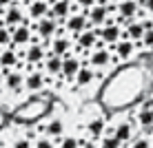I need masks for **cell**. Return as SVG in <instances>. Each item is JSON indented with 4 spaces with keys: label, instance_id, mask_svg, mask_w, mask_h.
Wrapping results in <instances>:
<instances>
[{
    "label": "cell",
    "instance_id": "1",
    "mask_svg": "<svg viewBox=\"0 0 153 148\" xmlns=\"http://www.w3.org/2000/svg\"><path fill=\"white\" fill-rule=\"evenodd\" d=\"M47 110H49V99L47 97H33V99L25 102L22 106L16 110L13 117L18 121H36L38 117H42Z\"/></svg>",
    "mask_w": 153,
    "mask_h": 148
},
{
    "label": "cell",
    "instance_id": "2",
    "mask_svg": "<svg viewBox=\"0 0 153 148\" xmlns=\"http://www.w3.org/2000/svg\"><path fill=\"white\" fill-rule=\"evenodd\" d=\"M87 64H91V66L100 73V71H107V68L115 66L118 62H115V57H113V53H111V49H109L104 42H100V40H98L96 49L87 53Z\"/></svg>",
    "mask_w": 153,
    "mask_h": 148
},
{
    "label": "cell",
    "instance_id": "3",
    "mask_svg": "<svg viewBox=\"0 0 153 148\" xmlns=\"http://www.w3.org/2000/svg\"><path fill=\"white\" fill-rule=\"evenodd\" d=\"M49 55V42H40V40H33L31 44H27L22 49V57L27 64H33V66H42V62H45V57Z\"/></svg>",
    "mask_w": 153,
    "mask_h": 148
},
{
    "label": "cell",
    "instance_id": "4",
    "mask_svg": "<svg viewBox=\"0 0 153 148\" xmlns=\"http://www.w3.org/2000/svg\"><path fill=\"white\" fill-rule=\"evenodd\" d=\"M87 18H89V24H91L93 29H102V27H107V24L115 22V18L111 15V11H109V4L107 2H100L93 9H89Z\"/></svg>",
    "mask_w": 153,
    "mask_h": 148
},
{
    "label": "cell",
    "instance_id": "5",
    "mask_svg": "<svg viewBox=\"0 0 153 148\" xmlns=\"http://www.w3.org/2000/svg\"><path fill=\"white\" fill-rule=\"evenodd\" d=\"M58 29H60V22L53 18H42L38 20V22H33V33H36V40H40V42H51L56 38V33H58Z\"/></svg>",
    "mask_w": 153,
    "mask_h": 148
},
{
    "label": "cell",
    "instance_id": "6",
    "mask_svg": "<svg viewBox=\"0 0 153 148\" xmlns=\"http://www.w3.org/2000/svg\"><path fill=\"white\" fill-rule=\"evenodd\" d=\"M140 13H142V7L138 0H122V2L115 4V22L120 24L140 18Z\"/></svg>",
    "mask_w": 153,
    "mask_h": 148
},
{
    "label": "cell",
    "instance_id": "7",
    "mask_svg": "<svg viewBox=\"0 0 153 148\" xmlns=\"http://www.w3.org/2000/svg\"><path fill=\"white\" fill-rule=\"evenodd\" d=\"M62 27H65V31L71 35V38H76L78 33L91 29V24H89V18H87V13H84V11H73L69 18L62 22Z\"/></svg>",
    "mask_w": 153,
    "mask_h": 148
},
{
    "label": "cell",
    "instance_id": "8",
    "mask_svg": "<svg viewBox=\"0 0 153 148\" xmlns=\"http://www.w3.org/2000/svg\"><path fill=\"white\" fill-rule=\"evenodd\" d=\"M109 49H111L115 62H129V60L135 57V53H138V44L131 42L129 38H122L120 42H115L113 46H109Z\"/></svg>",
    "mask_w": 153,
    "mask_h": 148
},
{
    "label": "cell",
    "instance_id": "9",
    "mask_svg": "<svg viewBox=\"0 0 153 148\" xmlns=\"http://www.w3.org/2000/svg\"><path fill=\"white\" fill-rule=\"evenodd\" d=\"M2 24L7 27L9 31L20 27V24H27V13L22 11V4H11L9 9H4L2 11Z\"/></svg>",
    "mask_w": 153,
    "mask_h": 148
},
{
    "label": "cell",
    "instance_id": "10",
    "mask_svg": "<svg viewBox=\"0 0 153 148\" xmlns=\"http://www.w3.org/2000/svg\"><path fill=\"white\" fill-rule=\"evenodd\" d=\"M96 31H98V40L104 42L107 46H113L115 42H120L124 38V27L120 22H111V24H107L102 29H96Z\"/></svg>",
    "mask_w": 153,
    "mask_h": 148
},
{
    "label": "cell",
    "instance_id": "11",
    "mask_svg": "<svg viewBox=\"0 0 153 148\" xmlns=\"http://www.w3.org/2000/svg\"><path fill=\"white\" fill-rule=\"evenodd\" d=\"M36 40V33H33V24H20V27L11 29V44L13 49H18V46H27L31 42Z\"/></svg>",
    "mask_w": 153,
    "mask_h": 148
},
{
    "label": "cell",
    "instance_id": "12",
    "mask_svg": "<svg viewBox=\"0 0 153 148\" xmlns=\"http://www.w3.org/2000/svg\"><path fill=\"white\" fill-rule=\"evenodd\" d=\"M80 66H82V57L80 55H76V53L65 55L62 57V71H60L62 80L65 82H73L76 75H78V71H80Z\"/></svg>",
    "mask_w": 153,
    "mask_h": 148
},
{
    "label": "cell",
    "instance_id": "13",
    "mask_svg": "<svg viewBox=\"0 0 153 148\" xmlns=\"http://www.w3.org/2000/svg\"><path fill=\"white\" fill-rule=\"evenodd\" d=\"M76 11V7H73V2L71 0H53L51 2V7H49V18H53V20H58V22H65L69 15Z\"/></svg>",
    "mask_w": 153,
    "mask_h": 148
},
{
    "label": "cell",
    "instance_id": "14",
    "mask_svg": "<svg viewBox=\"0 0 153 148\" xmlns=\"http://www.w3.org/2000/svg\"><path fill=\"white\" fill-rule=\"evenodd\" d=\"M49 53L58 55V57H65V55L73 53V38L71 35H56L49 42Z\"/></svg>",
    "mask_w": 153,
    "mask_h": 148
},
{
    "label": "cell",
    "instance_id": "15",
    "mask_svg": "<svg viewBox=\"0 0 153 148\" xmlns=\"http://www.w3.org/2000/svg\"><path fill=\"white\" fill-rule=\"evenodd\" d=\"M98 77H100V73L96 71V68H93L91 64H87V62H82V66H80V71H78L73 84H76L78 88H84V86H91Z\"/></svg>",
    "mask_w": 153,
    "mask_h": 148
},
{
    "label": "cell",
    "instance_id": "16",
    "mask_svg": "<svg viewBox=\"0 0 153 148\" xmlns=\"http://www.w3.org/2000/svg\"><path fill=\"white\" fill-rule=\"evenodd\" d=\"M107 133V119L102 117V115H98V117H91L87 121V135L91 141H100Z\"/></svg>",
    "mask_w": 153,
    "mask_h": 148
},
{
    "label": "cell",
    "instance_id": "17",
    "mask_svg": "<svg viewBox=\"0 0 153 148\" xmlns=\"http://www.w3.org/2000/svg\"><path fill=\"white\" fill-rule=\"evenodd\" d=\"M4 86L11 93H20L25 88V75L18 68H4Z\"/></svg>",
    "mask_w": 153,
    "mask_h": 148
},
{
    "label": "cell",
    "instance_id": "18",
    "mask_svg": "<svg viewBox=\"0 0 153 148\" xmlns=\"http://www.w3.org/2000/svg\"><path fill=\"white\" fill-rule=\"evenodd\" d=\"M124 27V38H129L131 42H135V44H140L142 38H144V24H142V20H129V22H124L122 24Z\"/></svg>",
    "mask_w": 153,
    "mask_h": 148
},
{
    "label": "cell",
    "instance_id": "19",
    "mask_svg": "<svg viewBox=\"0 0 153 148\" xmlns=\"http://www.w3.org/2000/svg\"><path fill=\"white\" fill-rule=\"evenodd\" d=\"M49 7H51V2H47V0H31L27 4V18L33 20V22H38V20L47 18Z\"/></svg>",
    "mask_w": 153,
    "mask_h": 148
},
{
    "label": "cell",
    "instance_id": "20",
    "mask_svg": "<svg viewBox=\"0 0 153 148\" xmlns=\"http://www.w3.org/2000/svg\"><path fill=\"white\" fill-rule=\"evenodd\" d=\"M60 71H62V57L49 53L45 57V62H42V73L47 75V82L51 77H60Z\"/></svg>",
    "mask_w": 153,
    "mask_h": 148
},
{
    "label": "cell",
    "instance_id": "21",
    "mask_svg": "<svg viewBox=\"0 0 153 148\" xmlns=\"http://www.w3.org/2000/svg\"><path fill=\"white\" fill-rule=\"evenodd\" d=\"M45 84H47V75L42 71H31L25 75V88H27L29 93H38L45 88Z\"/></svg>",
    "mask_w": 153,
    "mask_h": 148
},
{
    "label": "cell",
    "instance_id": "22",
    "mask_svg": "<svg viewBox=\"0 0 153 148\" xmlns=\"http://www.w3.org/2000/svg\"><path fill=\"white\" fill-rule=\"evenodd\" d=\"M0 66H2V68L22 66V64H20V53H18V49H13V46H4V49H0Z\"/></svg>",
    "mask_w": 153,
    "mask_h": 148
},
{
    "label": "cell",
    "instance_id": "23",
    "mask_svg": "<svg viewBox=\"0 0 153 148\" xmlns=\"http://www.w3.org/2000/svg\"><path fill=\"white\" fill-rule=\"evenodd\" d=\"M42 130H45V135L51 137V139H53V137H56V139H60V137L65 135V121H62V117H53Z\"/></svg>",
    "mask_w": 153,
    "mask_h": 148
},
{
    "label": "cell",
    "instance_id": "24",
    "mask_svg": "<svg viewBox=\"0 0 153 148\" xmlns=\"http://www.w3.org/2000/svg\"><path fill=\"white\" fill-rule=\"evenodd\" d=\"M84 137H78V135H62L60 139H58V146L60 148H80L84 144Z\"/></svg>",
    "mask_w": 153,
    "mask_h": 148
},
{
    "label": "cell",
    "instance_id": "25",
    "mask_svg": "<svg viewBox=\"0 0 153 148\" xmlns=\"http://www.w3.org/2000/svg\"><path fill=\"white\" fill-rule=\"evenodd\" d=\"M98 148H124L122 141H118L113 135H104L102 139L98 141Z\"/></svg>",
    "mask_w": 153,
    "mask_h": 148
},
{
    "label": "cell",
    "instance_id": "26",
    "mask_svg": "<svg viewBox=\"0 0 153 148\" xmlns=\"http://www.w3.org/2000/svg\"><path fill=\"white\" fill-rule=\"evenodd\" d=\"M73 2V7H76V11H84L87 13L89 9H93L96 4H100L102 0H71Z\"/></svg>",
    "mask_w": 153,
    "mask_h": 148
},
{
    "label": "cell",
    "instance_id": "27",
    "mask_svg": "<svg viewBox=\"0 0 153 148\" xmlns=\"http://www.w3.org/2000/svg\"><path fill=\"white\" fill-rule=\"evenodd\" d=\"M151 137H146V135H135L133 139H131V144L129 148H151Z\"/></svg>",
    "mask_w": 153,
    "mask_h": 148
},
{
    "label": "cell",
    "instance_id": "28",
    "mask_svg": "<svg viewBox=\"0 0 153 148\" xmlns=\"http://www.w3.org/2000/svg\"><path fill=\"white\" fill-rule=\"evenodd\" d=\"M138 49H142V51H153V29H146L144 31V38H142V42L138 44Z\"/></svg>",
    "mask_w": 153,
    "mask_h": 148
},
{
    "label": "cell",
    "instance_id": "29",
    "mask_svg": "<svg viewBox=\"0 0 153 148\" xmlns=\"http://www.w3.org/2000/svg\"><path fill=\"white\" fill-rule=\"evenodd\" d=\"M11 44V31H9L4 24H0V49Z\"/></svg>",
    "mask_w": 153,
    "mask_h": 148
},
{
    "label": "cell",
    "instance_id": "30",
    "mask_svg": "<svg viewBox=\"0 0 153 148\" xmlns=\"http://www.w3.org/2000/svg\"><path fill=\"white\" fill-rule=\"evenodd\" d=\"M33 148H56V144H53V139H51V137H40V139L36 141Z\"/></svg>",
    "mask_w": 153,
    "mask_h": 148
},
{
    "label": "cell",
    "instance_id": "31",
    "mask_svg": "<svg viewBox=\"0 0 153 148\" xmlns=\"http://www.w3.org/2000/svg\"><path fill=\"white\" fill-rule=\"evenodd\" d=\"M13 148H33V146H31L29 137H22V139H16L13 141Z\"/></svg>",
    "mask_w": 153,
    "mask_h": 148
},
{
    "label": "cell",
    "instance_id": "32",
    "mask_svg": "<svg viewBox=\"0 0 153 148\" xmlns=\"http://www.w3.org/2000/svg\"><path fill=\"white\" fill-rule=\"evenodd\" d=\"M18 0H0V11H4V9H9L11 4H16Z\"/></svg>",
    "mask_w": 153,
    "mask_h": 148
},
{
    "label": "cell",
    "instance_id": "33",
    "mask_svg": "<svg viewBox=\"0 0 153 148\" xmlns=\"http://www.w3.org/2000/svg\"><path fill=\"white\" fill-rule=\"evenodd\" d=\"M80 148H98V141H91V139H87Z\"/></svg>",
    "mask_w": 153,
    "mask_h": 148
},
{
    "label": "cell",
    "instance_id": "34",
    "mask_svg": "<svg viewBox=\"0 0 153 148\" xmlns=\"http://www.w3.org/2000/svg\"><path fill=\"white\" fill-rule=\"evenodd\" d=\"M0 84H4V68L0 66Z\"/></svg>",
    "mask_w": 153,
    "mask_h": 148
},
{
    "label": "cell",
    "instance_id": "35",
    "mask_svg": "<svg viewBox=\"0 0 153 148\" xmlns=\"http://www.w3.org/2000/svg\"><path fill=\"white\" fill-rule=\"evenodd\" d=\"M102 2H107V4H118V2H122V0H102Z\"/></svg>",
    "mask_w": 153,
    "mask_h": 148
},
{
    "label": "cell",
    "instance_id": "36",
    "mask_svg": "<svg viewBox=\"0 0 153 148\" xmlns=\"http://www.w3.org/2000/svg\"><path fill=\"white\" fill-rule=\"evenodd\" d=\"M4 121H7V117H4V115L0 113V128H2V126H4Z\"/></svg>",
    "mask_w": 153,
    "mask_h": 148
},
{
    "label": "cell",
    "instance_id": "37",
    "mask_svg": "<svg viewBox=\"0 0 153 148\" xmlns=\"http://www.w3.org/2000/svg\"><path fill=\"white\" fill-rule=\"evenodd\" d=\"M0 24H2V11H0Z\"/></svg>",
    "mask_w": 153,
    "mask_h": 148
},
{
    "label": "cell",
    "instance_id": "38",
    "mask_svg": "<svg viewBox=\"0 0 153 148\" xmlns=\"http://www.w3.org/2000/svg\"><path fill=\"white\" fill-rule=\"evenodd\" d=\"M151 148H153V144H151Z\"/></svg>",
    "mask_w": 153,
    "mask_h": 148
},
{
    "label": "cell",
    "instance_id": "39",
    "mask_svg": "<svg viewBox=\"0 0 153 148\" xmlns=\"http://www.w3.org/2000/svg\"><path fill=\"white\" fill-rule=\"evenodd\" d=\"M138 2H140V0H138Z\"/></svg>",
    "mask_w": 153,
    "mask_h": 148
}]
</instances>
